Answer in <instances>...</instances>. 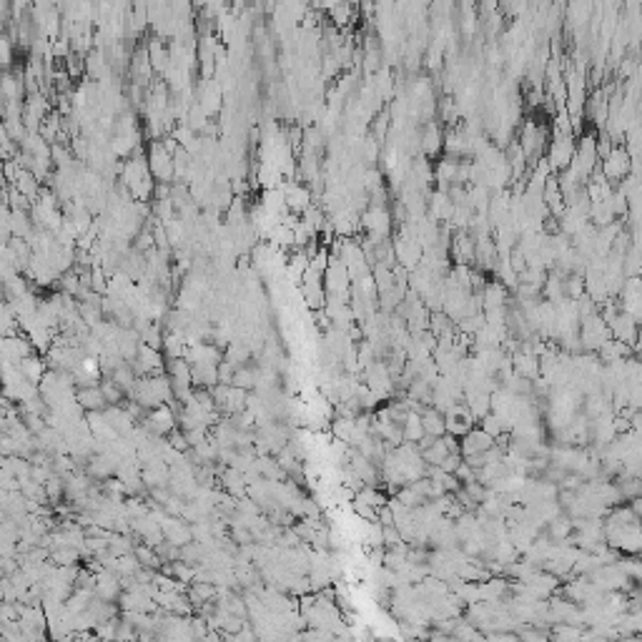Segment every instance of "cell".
<instances>
[{
  "label": "cell",
  "mask_w": 642,
  "mask_h": 642,
  "mask_svg": "<svg viewBox=\"0 0 642 642\" xmlns=\"http://www.w3.org/2000/svg\"><path fill=\"white\" fill-rule=\"evenodd\" d=\"M454 474H457V479H459V482H462V484H467V482H472V479H477V469H472L467 462L459 464L457 472H454Z\"/></svg>",
  "instance_id": "cell-8"
},
{
  "label": "cell",
  "mask_w": 642,
  "mask_h": 642,
  "mask_svg": "<svg viewBox=\"0 0 642 642\" xmlns=\"http://www.w3.org/2000/svg\"><path fill=\"white\" fill-rule=\"evenodd\" d=\"M447 454H452V452H449V447L444 444L442 437H437L432 444H429V447L421 449V457H424V462L432 464V467H439V464L444 462V457H447Z\"/></svg>",
  "instance_id": "cell-6"
},
{
  "label": "cell",
  "mask_w": 642,
  "mask_h": 642,
  "mask_svg": "<svg viewBox=\"0 0 642 642\" xmlns=\"http://www.w3.org/2000/svg\"><path fill=\"white\" fill-rule=\"evenodd\" d=\"M421 424H424V434H429V437H444L447 434V419L432 404H426L421 409Z\"/></svg>",
  "instance_id": "cell-4"
},
{
  "label": "cell",
  "mask_w": 642,
  "mask_h": 642,
  "mask_svg": "<svg viewBox=\"0 0 642 642\" xmlns=\"http://www.w3.org/2000/svg\"><path fill=\"white\" fill-rule=\"evenodd\" d=\"M351 512H354L356 517H361V522H374L376 512H379V509L371 507L369 502H364V499L354 497V499H351Z\"/></svg>",
  "instance_id": "cell-7"
},
{
  "label": "cell",
  "mask_w": 642,
  "mask_h": 642,
  "mask_svg": "<svg viewBox=\"0 0 642 642\" xmlns=\"http://www.w3.org/2000/svg\"><path fill=\"white\" fill-rule=\"evenodd\" d=\"M48 369H51V366H48V359H41L38 354H33L21 361V371L26 374L28 381H33V384H41L43 376L48 374Z\"/></svg>",
  "instance_id": "cell-5"
},
{
  "label": "cell",
  "mask_w": 642,
  "mask_h": 642,
  "mask_svg": "<svg viewBox=\"0 0 642 642\" xmlns=\"http://www.w3.org/2000/svg\"><path fill=\"white\" fill-rule=\"evenodd\" d=\"M462 462H464L462 454H447V457H444V462L439 464V467H442L444 472L454 474V472H457V467H459V464H462Z\"/></svg>",
  "instance_id": "cell-9"
},
{
  "label": "cell",
  "mask_w": 642,
  "mask_h": 642,
  "mask_svg": "<svg viewBox=\"0 0 642 642\" xmlns=\"http://www.w3.org/2000/svg\"><path fill=\"white\" fill-rule=\"evenodd\" d=\"M577 154V146L572 141V134H557L555 141H550L547 146V164L552 171H565L572 166Z\"/></svg>",
  "instance_id": "cell-1"
},
{
  "label": "cell",
  "mask_w": 642,
  "mask_h": 642,
  "mask_svg": "<svg viewBox=\"0 0 642 642\" xmlns=\"http://www.w3.org/2000/svg\"><path fill=\"white\" fill-rule=\"evenodd\" d=\"M494 447V437L489 432H484L482 426H472L467 434L462 437V457L474 452H487Z\"/></svg>",
  "instance_id": "cell-2"
},
{
  "label": "cell",
  "mask_w": 642,
  "mask_h": 642,
  "mask_svg": "<svg viewBox=\"0 0 642 642\" xmlns=\"http://www.w3.org/2000/svg\"><path fill=\"white\" fill-rule=\"evenodd\" d=\"M76 401L81 404L83 411H106L109 409V401H106V396H103L101 384L98 386H78Z\"/></svg>",
  "instance_id": "cell-3"
}]
</instances>
